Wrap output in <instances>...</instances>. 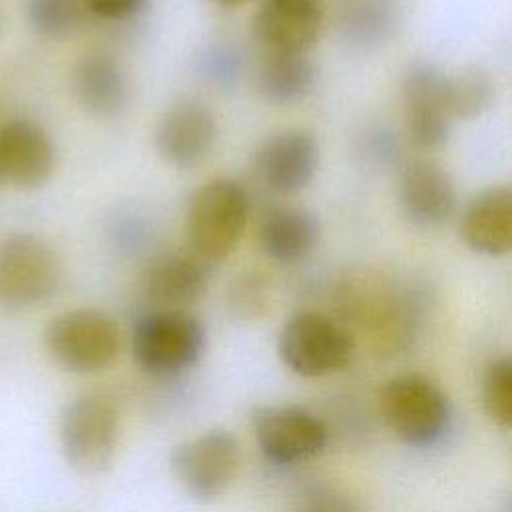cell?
Instances as JSON below:
<instances>
[{
    "label": "cell",
    "mask_w": 512,
    "mask_h": 512,
    "mask_svg": "<svg viewBox=\"0 0 512 512\" xmlns=\"http://www.w3.org/2000/svg\"><path fill=\"white\" fill-rule=\"evenodd\" d=\"M250 214L246 188L234 178H212L198 186L186 204L184 232L188 254L204 266L226 260L238 246Z\"/></svg>",
    "instance_id": "cell-1"
},
{
    "label": "cell",
    "mask_w": 512,
    "mask_h": 512,
    "mask_svg": "<svg viewBox=\"0 0 512 512\" xmlns=\"http://www.w3.org/2000/svg\"><path fill=\"white\" fill-rule=\"evenodd\" d=\"M378 408L388 430L414 448L436 444L452 418L448 394L436 380L420 372L388 378L380 388Z\"/></svg>",
    "instance_id": "cell-2"
},
{
    "label": "cell",
    "mask_w": 512,
    "mask_h": 512,
    "mask_svg": "<svg viewBox=\"0 0 512 512\" xmlns=\"http://www.w3.org/2000/svg\"><path fill=\"white\" fill-rule=\"evenodd\" d=\"M206 348L204 324L188 310L150 308L134 322L130 350L148 376L168 378L192 368Z\"/></svg>",
    "instance_id": "cell-3"
},
{
    "label": "cell",
    "mask_w": 512,
    "mask_h": 512,
    "mask_svg": "<svg viewBox=\"0 0 512 512\" xmlns=\"http://www.w3.org/2000/svg\"><path fill=\"white\" fill-rule=\"evenodd\" d=\"M60 450L68 466L82 476H98L114 462L120 440L116 404L98 392L70 400L58 422Z\"/></svg>",
    "instance_id": "cell-4"
},
{
    "label": "cell",
    "mask_w": 512,
    "mask_h": 512,
    "mask_svg": "<svg viewBox=\"0 0 512 512\" xmlns=\"http://www.w3.org/2000/svg\"><path fill=\"white\" fill-rule=\"evenodd\" d=\"M62 282L52 246L36 234L16 232L0 240V310L26 312L50 302Z\"/></svg>",
    "instance_id": "cell-5"
},
{
    "label": "cell",
    "mask_w": 512,
    "mask_h": 512,
    "mask_svg": "<svg viewBox=\"0 0 512 512\" xmlns=\"http://www.w3.org/2000/svg\"><path fill=\"white\" fill-rule=\"evenodd\" d=\"M44 344L52 360L72 374H94L108 368L122 346L120 326L96 308L66 310L50 320Z\"/></svg>",
    "instance_id": "cell-6"
},
{
    "label": "cell",
    "mask_w": 512,
    "mask_h": 512,
    "mask_svg": "<svg viewBox=\"0 0 512 512\" xmlns=\"http://www.w3.org/2000/svg\"><path fill=\"white\" fill-rule=\"evenodd\" d=\"M278 356L296 376L322 378L342 370L354 352L350 332L320 312L290 316L278 334Z\"/></svg>",
    "instance_id": "cell-7"
},
{
    "label": "cell",
    "mask_w": 512,
    "mask_h": 512,
    "mask_svg": "<svg viewBox=\"0 0 512 512\" xmlns=\"http://www.w3.org/2000/svg\"><path fill=\"white\" fill-rule=\"evenodd\" d=\"M240 462V442L226 428H210L176 444L170 452L174 478L198 502H212L224 496L240 472Z\"/></svg>",
    "instance_id": "cell-8"
},
{
    "label": "cell",
    "mask_w": 512,
    "mask_h": 512,
    "mask_svg": "<svg viewBox=\"0 0 512 512\" xmlns=\"http://www.w3.org/2000/svg\"><path fill=\"white\" fill-rule=\"evenodd\" d=\"M252 432L262 456L276 466L312 460L328 442V430L320 416L292 404L260 406L252 416Z\"/></svg>",
    "instance_id": "cell-9"
},
{
    "label": "cell",
    "mask_w": 512,
    "mask_h": 512,
    "mask_svg": "<svg viewBox=\"0 0 512 512\" xmlns=\"http://www.w3.org/2000/svg\"><path fill=\"white\" fill-rule=\"evenodd\" d=\"M402 110L408 138L422 150L440 148L450 134L448 74L428 60L414 62L402 78Z\"/></svg>",
    "instance_id": "cell-10"
},
{
    "label": "cell",
    "mask_w": 512,
    "mask_h": 512,
    "mask_svg": "<svg viewBox=\"0 0 512 512\" xmlns=\"http://www.w3.org/2000/svg\"><path fill=\"white\" fill-rule=\"evenodd\" d=\"M320 146L312 132L302 128L280 130L268 136L252 154V172L274 194L292 196L310 186L318 172Z\"/></svg>",
    "instance_id": "cell-11"
},
{
    "label": "cell",
    "mask_w": 512,
    "mask_h": 512,
    "mask_svg": "<svg viewBox=\"0 0 512 512\" xmlns=\"http://www.w3.org/2000/svg\"><path fill=\"white\" fill-rule=\"evenodd\" d=\"M56 166L50 134L28 118H12L0 126V188L36 190Z\"/></svg>",
    "instance_id": "cell-12"
},
{
    "label": "cell",
    "mask_w": 512,
    "mask_h": 512,
    "mask_svg": "<svg viewBox=\"0 0 512 512\" xmlns=\"http://www.w3.org/2000/svg\"><path fill=\"white\" fill-rule=\"evenodd\" d=\"M218 126L214 114L196 100L172 104L156 122L154 148L176 168L200 164L214 148Z\"/></svg>",
    "instance_id": "cell-13"
},
{
    "label": "cell",
    "mask_w": 512,
    "mask_h": 512,
    "mask_svg": "<svg viewBox=\"0 0 512 512\" xmlns=\"http://www.w3.org/2000/svg\"><path fill=\"white\" fill-rule=\"evenodd\" d=\"M322 30V10L310 0H262L250 32L262 52L308 54Z\"/></svg>",
    "instance_id": "cell-14"
},
{
    "label": "cell",
    "mask_w": 512,
    "mask_h": 512,
    "mask_svg": "<svg viewBox=\"0 0 512 512\" xmlns=\"http://www.w3.org/2000/svg\"><path fill=\"white\" fill-rule=\"evenodd\" d=\"M396 198L404 218L420 228L446 224L458 202L452 176L430 160H410L402 166Z\"/></svg>",
    "instance_id": "cell-15"
},
{
    "label": "cell",
    "mask_w": 512,
    "mask_h": 512,
    "mask_svg": "<svg viewBox=\"0 0 512 512\" xmlns=\"http://www.w3.org/2000/svg\"><path fill=\"white\" fill-rule=\"evenodd\" d=\"M460 238L476 254L504 256L512 248V190L490 186L476 194L460 218Z\"/></svg>",
    "instance_id": "cell-16"
},
{
    "label": "cell",
    "mask_w": 512,
    "mask_h": 512,
    "mask_svg": "<svg viewBox=\"0 0 512 512\" xmlns=\"http://www.w3.org/2000/svg\"><path fill=\"white\" fill-rule=\"evenodd\" d=\"M208 286L206 266L192 254H162L142 276V294L158 310H188Z\"/></svg>",
    "instance_id": "cell-17"
},
{
    "label": "cell",
    "mask_w": 512,
    "mask_h": 512,
    "mask_svg": "<svg viewBox=\"0 0 512 512\" xmlns=\"http://www.w3.org/2000/svg\"><path fill=\"white\" fill-rule=\"evenodd\" d=\"M320 240L316 216L300 206H274L258 226L260 250L274 262L292 266L306 260Z\"/></svg>",
    "instance_id": "cell-18"
},
{
    "label": "cell",
    "mask_w": 512,
    "mask_h": 512,
    "mask_svg": "<svg viewBox=\"0 0 512 512\" xmlns=\"http://www.w3.org/2000/svg\"><path fill=\"white\" fill-rule=\"evenodd\" d=\"M70 86L76 102L94 116H114L124 108L128 96L120 64L102 52H90L76 60Z\"/></svg>",
    "instance_id": "cell-19"
},
{
    "label": "cell",
    "mask_w": 512,
    "mask_h": 512,
    "mask_svg": "<svg viewBox=\"0 0 512 512\" xmlns=\"http://www.w3.org/2000/svg\"><path fill=\"white\" fill-rule=\"evenodd\" d=\"M256 86L260 96L272 104H296L314 90L316 66L308 54L264 52L256 70Z\"/></svg>",
    "instance_id": "cell-20"
},
{
    "label": "cell",
    "mask_w": 512,
    "mask_h": 512,
    "mask_svg": "<svg viewBox=\"0 0 512 512\" xmlns=\"http://www.w3.org/2000/svg\"><path fill=\"white\" fill-rule=\"evenodd\" d=\"M396 24V0H344L340 32L354 46L382 42Z\"/></svg>",
    "instance_id": "cell-21"
},
{
    "label": "cell",
    "mask_w": 512,
    "mask_h": 512,
    "mask_svg": "<svg viewBox=\"0 0 512 512\" xmlns=\"http://www.w3.org/2000/svg\"><path fill=\"white\" fill-rule=\"evenodd\" d=\"M494 82L490 74L478 66L460 74H448V106L452 120H474L482 116L494 102Z\"/></svg>",
    "instance_id": "cell-22"
},
{
    "label": "cell",
    "mask_w": 512,
    "mask_h": 512,
    "mask_svg": "<svg viewBox=\"0 0 512 512\" xmlns=\"http://www.w3.org/2000/svg\"><path fill=\"white\" fill-rule=\"evenodd\" d=\"M82 0H26V20L30 28L52 40L72 36L84 20Z\"/></svg>",
    "instance_id": "cell-23"
},
{
    "label": "cell",
    "mask_w": 512,
    "mask_h": 512,
    "mask_svg": "<svg viewBox=\"0 0 512 512\" xmlns=\"http://www.w3.org/2000/svg\"><path fill=\"white\" fill-rule=\"evenodd\" d=\"M482 408L492 424L502 430L512 426V358H492L482 374Z\"/></svg>",
    "instance_id": "cell-24"
},
{
    "label": "cell",
    "mask_w": 512,
    "mask_h": 512,
    "mask_svg": "<svg viewBox=\"0 0 512 512\" xmlns=\"http://www.w3.org/2000/svg\"><path fill=\"white\" fill-rule=\"evenodd\" d=\"M150 0H82V6L88 14H94L102 20H128L140 14Z\"/></svg>",
    "instance_id": "cell-25"
},
{
    "label": "cell",
    "mask_w": 512,
    "mask_h": 512,
    "mask_svg": "<svg viewBox=\"0 0 512 512\" xmlns=\"http://www.w3.org/2000/svg\"><path fill=\"white\" fill-rule=\"evenodd\" d=\"M264 298H266V292H264V286L260 284V278L250 276L238 282V288L232 294V306L240 316L244 314L256 316L258 310L264 306Z\"/></svg>",
    "instance_id": "cell-26"
},
{
    "label": "cell",
    "mask_w": 512,
    "mask_h": 512,
    "mask_svg": "<svg viewBox=\"0 0 512 512\" xmlns=\"http://www.w3.org/2000/svg\"><path fill=\"white\" fill-rule=\"evenodd\" d=\"M210 2H214L218 6H224V8H236V6H242V4H246L250 0H210Z\"/></svg>",
    "instance_id": "cell-27"
},
{
    "label": "cell",
    "mask_w": 512,
    "mask_h": 512,
    "mask_svg": "<svg viewBox=\"0 0 512 512\" xmlns=\"http://www.w3.org/2000/svg\"><path fill=\"white\" fill-rule=\"evenodd\" d=\"M300 512H328V508L314 504V506H310V508H306V510H300Z\"/></svg>",
    "instance_id": "cell-28"
},
{
    "label": "cell",
    "mask_w": 512,
    "mask_h": 512,
    "mask_svg": "<svg viewBox=\"0 0 512 512\" xmlns=\"http://www.w3.org/2000/svg\"><path fill=\"white\" fill-rule=\"evenodd\" d=\"M310 2H318L320 4V0H310Z\"/></svg>",
    "instance_id": "cell-29"
}]
</instances>
